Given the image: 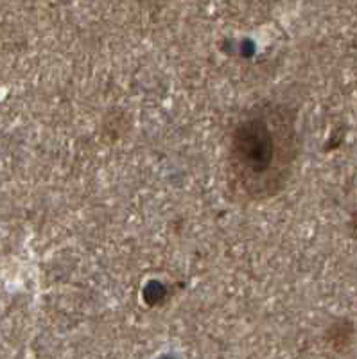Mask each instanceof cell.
<instances>
[{"label": "cell", "instance_id": "obj_1", "mask_svg": "<svg viewBox=\"0 0 357 359\" xmlns=\"http://www.w3.org/2000/svg\"><path fill=\"white\" fill-rule=\"evenodd\" d=\"M297 111L264 101L244 111L228 142L231 182L248 200H269L291 180L298 158Z\"/></svg>", "mask_w": 357, "mask_h": 359}]
</instances>
